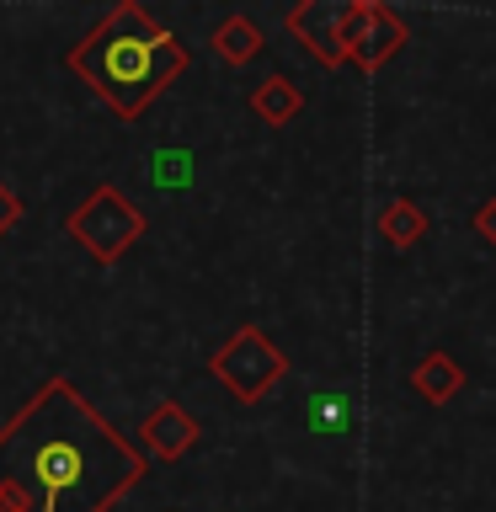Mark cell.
<instances>
[{
    "mask_svg": "<svg viewBox=\"0 0 496 512\" xmlns=\"http://www.w3.org/2000/svg\"><path fill=\"white\" fill-rule=\"evenodd\" d=\"M475 235L486 240V246H496V198L480 203V214H475Z\"/></svg>",
    "mask_w": 496,
    "mask_h": 512,
    "instance_id": "cell-14",
    "label": "cell"
},
{
    "mask_svg": "<svg viewBox=\"0 0 496 512\" xmlns=\"http://www.w3.org/2000/svg\"><path fill=\"white\" fill-rule=\"evenodd\" d=\"M411 390L427 400V406H448V400H454L459 390H464V368L448 358L443 347H432L422 363L411 368Z\"/></svg>",
    "mask_w": 496,
    "mask_h": 512,
    "instance_id": "cell-8",
    "label": "cell"
},
{
    "mask_svg": "<svg viewBox=\"0 0 496 512\" xmlns=\"http://www.w3.org/2000/svg\"><path fill=\"white\" fill-rule=\"evenodd\" d=\"M70 70L86 80L123 123H134L139 112L187 70V48L176 43L139 0H118V6L70 48Z\"/></svg>",
    "mask_w": 496,
    "mask_h": 512,
    "instance_id": "cell-2",
    "label": "cell"
},
{
    "mask_svg": "<svg viewBox=\"0 0 496 512\" xmlns=\"http://www.w3.org/2000/svg\"><path fill=\"white\" fill-rule=\"evenodd\" d=\"M16 219H22V198H16V192L0 182V235L16 230Z\"/></svg>",
    "mask_w": 496,
    "mask_h": 512,
    "instance_id": "cell-13",
    "label": "cell"
},
{
    "mask_svg": "<svg viewBox=\"0 0 496 512\" xmlns=\"http://www.w3.org/2000/svg\"><path fill=\"white\" fill-rule=\"evenodd\" d=\"M379 235L390 240L395 251H411L416 240L427 235V214L411 198H395V203H384V214H379Z\"/></svg>",
    "mask_w": 496,
    "mask_h": 512,
    "instance_id": "cell-11",
    "label": "cell"
},
{
    "mask_svg": "<svg viewBox=\"0 0 496 512\" xmlns=\"http://www.w3.org/2000/svg\"><path fill=\"white\" fill-rule=\"evenodd\" d=\"M150 176H155L160 192L187 187V182H192V155H187V150H155V155H150Z\"/></svg>",
    "mask_w": 496,
    "mask_h": 512,
    "instance_id": "cell-12",
    "label": "cell"
},
{
    "mask_svg": "<svg viewBox=\"0 0 496 512\" xmlns=\"http://www.w3.org/2000/svg\"><path fill=\"white\" fill-rule=\"evenodd\" d=\"M144 230H150V224H144V214H139V208L128 203L112 182H102V187H96L91 198L70 214V235H75L102 267L118 262V256L134 246V240H144Z\"/></svg>",
    "mask_w": 496,
    "mask_h": 512,
    "instance_id": "cell-4",
    "label": "cell"
},
{
    "mask_svg": "<svg viewBox=\"0 0 496 512\" xmlns=\"http://www.w3.org/2000/svg\"><path fill=\"white\" fill-rule=\"evenodd\" d=\"M400 48H406V22L390 6H379V0H352L347 6V64L374 75Z\"/></svg>",
    "mask_w": 496,
    "mask_h": 512,
    "instance_id": "cell-5",
    "label": "cell"
},
{
    "mask_svg": "<svg viewBox=\"0 0 496 512\" xmlns=\"http://www.w3.org/2000/svg\"><path fill=\"white\" fill-rule=\"evenodd\" d=\"M299 107H304V96H299V86L288 75H267L262 86L251 91V112L262 123H272V128H283L288 118H299Z\"/></svg>",
    "mask_w": 496,
    "mask_h": 512,
    "instance_id": "cell-9",
    "label": "cell"
},
{
    "mask_svg": "<svg viewBox=\"0 0 496 512\" xmlns=\"http://www.w3.org/2000/svg\"><path fill=\"white\" fill-rule=\"evenodd\" d=\"M208 43H214V54H219L224 64H246V59L262 54V27L246 22V16H224Z\"/></svg>",
    "mask_w": 496,
    "mask_h": 512,
    "instance_id": "cell-10",
    "label": "cell"
},
{
    "mask_svg": "<svg viewBox=\"0 0 496 512\" xmlns=\"http://www.w3.org/2000/svg\"><path fill=\"white\" fill-rule=\"evenodd\" d=\"M150 459L70 379L38 384L0 422V512H107Z\"/></svg>",
    "mask_w": 496,
    "mask_h": 512,
    "instance_id": "cell-1",
    "label": "cell"
},
{
    "mask_svg": "<svg viewBox=\"0 0 496 512\" xmlns=\"http://www.w3.org/2000/svg\"><path fill=\"white\" fill-rule=\"evenodd\" d=\"M347 6L352 0H304V6L288 11V32L331 70L347 64Z\"/></svg>",
    "mask_w": 496,
    "mask_h": 512,
    "instance_id": "cell-6",
    "label": "cell"
},
{
    "mask_svg": "<svg viewBox=\"0 0 496 512\" xmlns=\"http://www.w3.org/2000/svg\"><path fill=\"white\" fill-rule=\"evenodd\" d=\"M192 443H198V416H192L187 406H176V400H160L139 427V454L155 459V464L182 459Z\"/></svg>",
    "mask_w": 496,
    "mask_h": 512,
    "instance_id": "cell-7",
    "label": "cell"
},
{
    "mask_svg": "<svg viewBox=\"0 0 496 512\" xmlns=\"http://www.w3.org/2000/svg\"><path fill=\"white\" fill-rule=\"evenodd\" d=\"M208 374H214L235 400L256 406V400H267L272 384H283L288 358H283V347L272 342L262 326H240L230 342H224L214 358H208Z\"/></svg>",
    "mask_w": 496,
    "mask_h": 512,
    "instance_id": "cell-3",
    "label": "cell"
},
{
    "mask_svg": "<svg viewBox=\"0 0 496 512\" xmlns=\"http://www.w3.org/2000/svg\"><path fill=\"white\" fill-rule=\"evenodd\" d=\"M310 416L320 422V432H336V422H342V406H336V400H315Z\"/></svg>",
    "mask_w": 496,
    "mask_h": 512,
    "instance_id": "cell-15",
    "label": "cell"
}]
</instances>
